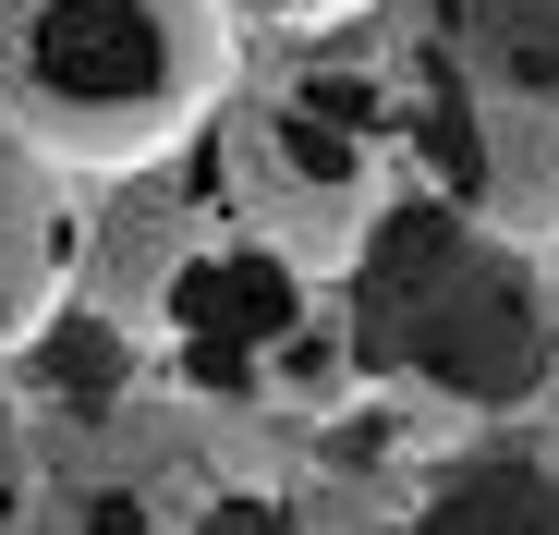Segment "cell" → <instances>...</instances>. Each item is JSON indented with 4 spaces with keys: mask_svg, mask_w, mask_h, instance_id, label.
<instances>
[{
    "mask_svg": "<svg viewBox=\"0 0 559 535\" xmlns=\"http://www.w3.org/2000/svg\"><path fill=\"white\" fill-rule=\"evenodd\" d=\"M341 341L365 378L450 414H523L559 378V268H535V243L475 219L450 183H402L341 281Z\"/></svg>",
    "mask_w": 559,
    "mask_h": 535,
    "instance_id": "6da1fadb",
    "label": "cell"
},
{
    "mask_svg": "<svg viewBox=\"0 0 559 535\" xmlns=\"http://www.w3.org/2000/svg\"><path fill=\"white\" fill-rule=\"evenodd\" d=\"M231 0H0V122L73 183H134L231 85Z\"/></svg>",
    "mask_w": 559,
    "mask_h": 535,
    "instance_id": "7a4b0ae2",
    "label": "cell"
},
{
    "mask_svg": "<svg viewBox=\"0 0 559 535\" xmlns=\"http://www.w3.org/2000/svg\"><path fill=\"white\" fill-rule=\"evenodd\" d=\"M85 268H98V305L146 329L158 378L182 390H267V366L317 329V268L243 231L219 170H158V183L134 170Z\"/></svg>",
    "mask_w": 559,
    "mask_h": 535,
    "instance_id": "3957f363",
    "label": "cell"
},
{
    "mask_svg": "<svg viewBox=\"0 0 559 535\" xmlns=\"http://www.w3.org/2000/svg\"><path fill=\"white\" fill-rule=\"evenodd\" d=\"M390 158H402V85L390 73H293V85H267V98L219 110V195L243 231H267L293 268H317V281H353V255L378 243L390 219Z\"/></svg>",
    "mask_w": 559,
    "mask_h": 535,
    "instance_id": "277c9868",
    "label": "cell"
},
{
    "mask_svg": "<svg viewBox=\"0 0 559 535\" xmlns=\"http://www.w3.org/2000/svg\"><path fill=\"white\" fill-rule=\"evenodd\" d=\"M13 535H305L231 451L170 414V402H110V414H49L37 426V487Z\"/></svg>",
    "mask_w": 559,
    "mask_h": 535,
    "instance_id": "5b68a950",
    "label": "cell"
},
{
    "mask_svg": "<svg viewBox=\"0 0 559 535\" xmlns=\"http://www.w3.org/2000/svg\"><path fill=\"white\" fill-rule=\"evenodd\" d=\"M402 122H414V146L438 158V183L475 207V219H499L511 243H559V98H523V85H487V73H462L438 37H426V61H414V85H402Z\"/></svg>",
    "mask_w": 559,
    "mask_h": 535,
    "instance_id": "8992f818",
    "label": "cell"
},
{
    "mask_svg": "<svg viewBox=\"0 0 559 535\" xmlns=\"http://www.w3.org/2000/svg\"><path fill=\"white\" fill-rule=\"evenodd\" d=\"M85 281V219H73V170L0 122V366H25L49 317Z\"/></svg>",
    "mask_w": 559,
    "mask_h": 535,
    "instance_id": "52a82bcc",
    "label": "cell"
},
{
    "mask_svg": "<svg viewBox=\"0 0 559 535\" xmlns=\"http://www.w3.org/2000/svg\"><path fill=\"white\" fill-rule=\"evenodd\" d=\"M146 378H158V353H146V329L110 317V305H61L49 341L25 353V390H37L49 414H110V402H134Z\"/></svg>",
    "mask_w": 559,
    "mask_h": 535,
    "instance_id": "ba28073f",
    "label": "cell"
},
{
    "mask_svg": "<svg viewBox=\"0 0 559 535\" xmlns=\"http://www.w3.org/2000/svg\"><path fill=\"white\" fill-rule=\"evenodd\" d=\"M426 37L523 98H559V0H426Z\"/></svg>",
    "mask_w": 559,
    "mask_h": 535,
    "instance_id": "9c48e42d",
    "label": "cell"
},
{
    "mask_svg": "<svg viewBox=\"0 0 559 535\" xmlns=\"http://www.w3.org/2000/svg\"><path fill=\"white\" fill-rule=\"evenodd\" d=\"M365 0H231V25L243 37H329V25H353Z\"/></svg>",
    "mask_w": 559,
    "mask_h": 535,
    "instance_id": "30bf717a",
    "label": "cell"
},
{
    "mask_svg": "<svg viewBox=\"0 0 559 535\" xmlns=\"http://www.w3.org/2000/svg\"><path fill=\"white\" fill-rule=\"evenodd\" d=\"M25 487H37V426H25V402H13V390H0V535H13Z\"/></svg>",
    "mask_w": 559,
    "mask_h": 535,
    "instance_id": "8fae6325",
    "label": "cell"
}]
</instances>
